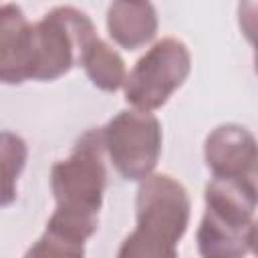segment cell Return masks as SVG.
<instances>
[{
	"label": "cell",
	"instance_id": "obj_1",
	"mask_svg": "<svg viewBox=\"0 0 258 258\" xmlns=\"http://www.w3.org/2000/svg\"><path fill=\"white\" fill-rule=\"evenodd\" d=\"M103 131L89 129L71 155L50 169V189L56 202L46 230L85 244L99 226V212L107 187Z\"/></svg>",
	"mask_w": 258,
	"mask_h": 258
},
{
	"label": "cell",
	"instance_id": "obj_2",
	"mask_svg": "<svg viewBox=\"0 0 258 258\" xmlns=\"http://www.w3.org/2000/svg\"><path fill=\"white\" fill-rule=\"evenodd\" d=\"M206 212L198 228L202 258H244L258 208V187L250 177H214L208 181Z\"/></svg>",
	"mask_w": 258,
	"mask_h": 258
},
{
	"label": "cell",
	"instance_id": "obj_3",
	"mask_svg": "<svg viewBox=\"0 0 258 258\" xmlns=\"http://www.w3.org/2000/svg\"><path fill=\"white\" fill-rule=\"evenodd\" d=\"M97 36L91 18L73 6H56L32 24L30 81H54L81 62L85 46Z\"/></svg>",
	"mask_w": 258,
	"mask_h": 258
},
{
	"label": "cell",
	"instance_id": "obj_4",
	"mask_svg": "<svg viewBox=\"0 0 258 258\" xmlns=\"http://www.w3.org/2000/svg\"><path fill=\"white\" fill-rule=\"evenodd\" d=\"M191 71V54L187 46L165 36L157 40L129 71L123 85L125 101L137 111H155L185 83Z\"/></svg>",
	"mask_w": 258,
	"mask_h": 258
},
{
	"label": "cell",
	"instance_id": "obj_5",
	"mask_svg": "<svg viewBox=\"0 0 258 258\" xmlns=\"http://www.w3.org/2000/svg\"><path fill=\"white\" fill-rule=\"evenodd\" d=\"M101 131L105 153L123 179L143 181L153 175L161 155V123L153 113L119 111Z\"/></svg>",
	"mask_w": 258,
	"mask_h": 258
},
{
	"label": "cell",
	"instance_id": "obj_6",
	"mask_svg": "<svg viewBox=\"0 0 258 258\" xmlns=\"http://www.w3.org/2000/svg\"><path fill=\"white\" fill-rule=\"evenodd\" d=\"M137 228L135 238L177 248L189 224V198L185 187L167 173H153L141 181L135 200Z\"/></svg>",
	"mask_w": 258,
	"mask_h": 258
},
{
	"label": "cell",
	"instance_id": "obj_7",
	"mask_svg": "<svg viewBox=\"0 0 258 258\" xmlns=\"http://www.w3.org/2000/svg\"><path fill=\"white\" fill-rule=\"evenodd\" d=\"M204 159L214 177H248L258 163V141L246 127L226 123L206 137Z\"/></svg>",
	"mask_w": 258,
	"mask_h": 258
},
{
	"label": "cell",
	"instance_id": "obj_8",
	"mask_svg": "<svg viewBox=\"0 0 258 258\" xmlns=\"http://www.w3.org/2000/svg\"><path fill=\"white\" fill-rule=\"evenodd\" d=\"M30 34L32 24L14 4L0 10V79L6 85L30 81Z\"/></svg>",
	"mask_w": 258,
	"mask_h": 258
},
{
	"label": "cell",
	"instance_id": "obj_9",
	"mask_svg": "<svg viewBox=\"0 0 258 258\" xmlns=\"http://www.w3.org/2000/svg\"><path fill=\"white\" fill-rule=\"evenodd\" d=\"M107 30L125 50L149 44L157 32V12L149 2H113L107 10Z\"/></svg>",
	"mask_w": 258,
	"mask_h": 258
},
{
	"label": "cell",
	"instance_id": "obj_10",
	"mask_svg": "<svg viewBox=\"0 0 258 258\" xmlns=\"http://www.w3.org/2000/svg\"><path fill=\"white\" fill-rule=\"evenodd\" d=\"M79 64L85 69L91 83L101 91L115 93L127 81L125 60L121 58V54L113 46H109L99 36H95L85 46Z\"/></svg>",
	"mask_w": 258,
	"mask_h": 258
},
{
	"label": "cell",
	"instance_id": "obj_11",
	"mask_svg": "<svg viewBox=\"0 0 258 258\" xmlns=\"http://www.w3.org/2000/svg\"><path fill=\"white\" fill-rule=\"evenodd\" d=\"M24 163H26V143L18 135L4 131L2 133V169H4V200H2V204L4 206H8L16 196L14 181L18 179L20 171L24 169Z\"/></svg>",
	"mask_w": 258,
	"mask_h": 258
},
{
	"label": "cell",
	"instance_id": "obj_12",
	"mask_svg": "<svg viewBox=\"0 0 258 258\" xmlns=\"http://www.w3.org/2000/svg\"><path fill=\"white\" fill-rule=\"evenodd\" d=\"M24 258H85V244L44 230V234L26 250Z\"/></svg>",
	"mask_w": 258,
	"mask_h": 258
},
{
	"label": "cell",
	"instance_id": "obj_13",
	"mask_svg": "<svg viewBox=\"0 0 258 258\" xmlns=\"http://www.w3.org/2000/svg\"><path fill=\"white\" fill-rule=\"evenodd\" d=\"M238 24L246 40L258 44V2H240L238 4Z\"/></svg>",
	"mask_w": 258,
	"mask_h": 258
},
{
	"label": "cell",
	"instance_id": "obj_14",
	"mask_svg": "<svg viewBox=\"0 0 258 258\" xmlns=\"http://www.w3.org/2000/svg\"><path fill=\"white\" fill-rule=\"evenodd\" d=\"M248 246H250V252L258 258V220H254L252 228H250V234H248Z\"/></svg>",
	"mask_w": 258,
	"mask_h": 258
},
{
	"label": "cell",
	"instance_id": "obj_15",
	"mask_svg": "<svg viewBox=\"0 0 258 258\" xmlns=\"http://www.w3.org/2000/svg\"><path fill=\"white\" fill-rule=\"evenodd\" d=\"M254 71L258 75V44H254Z\"/></svg>",
	"mask_w": 258,
	"mask_h": 258
},
{
	"label": "cell",
	"instance_id": "obj_16",
	"mask_svg": "<svg viewBox=\"0 0 258 258\" xmlns=\"http://www.w3.org/2000/svg\"><path fill=\"white\" fill-rule=\"evenodd\" d=\"M254 173H256V181H254V183H256V187H258V163H256V169H254Z\"/></svg>",
	"mask_w": 258,
	"mask_h": 258
}]
</instances>
